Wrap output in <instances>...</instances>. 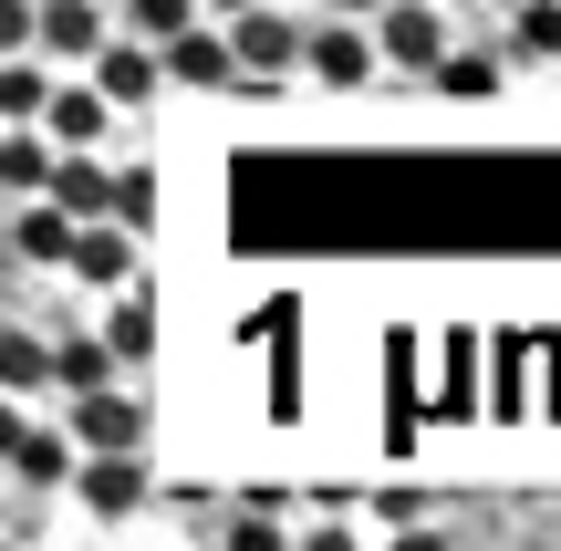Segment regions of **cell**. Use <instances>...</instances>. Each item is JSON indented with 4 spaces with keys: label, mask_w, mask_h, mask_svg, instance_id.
Segmentation results:
<instances>
[{
    "label": "cell",
    "mask_w": 561,
    "mask_h": 551,
    "mask_svg": "<svg viewBox=\"0 0 561 551\" xmlns=\"http://www.w3.org/2000/svg\"><path fill=\"white\" fill-rule=\"evenodd\" d=\"M62 427H73V448H146V395L104 375V386L73 395V416H62Z\"/></svg>",
    "instance_id": "52a82bcc"
},
{
    "label": "cell",
    "mask_w": 561,
    "mask_h": 551,
    "mask_svg": "<svg viewBox=\"0 0 561 551\" xmlns=\"http://www.w3.org/2000/svg\"><path fill=\"white\" fill-rule=\"evenodd\" d=\"M198 11H208V21H229V11H250V0H198Z\"/></svg>",
    "instance_id": "d4e9b609"
},
{
    "label": "cell",
    "mask_w": 561,
    "mask_h": 551,
    "mask_svg": "<svg viewBox=\"0 0 561 551\" xmlns=\"http://www.w3.org/2000/svg\"><path fill=\"white\" fill-rule=\"evenodd\" d=\"M73 458H83L73 427H42V416H32V427H21V448H11V479L42 500V490H62V479H73Z\"/></svg>",
    "instance_id": "7c38bea8"
},
{
    "label": "cell",
    "mask_w": 561,
    "mask_h": 551,
    "mask_svg": "<svg viewBox=\"0 0 561 551\" xmlns=\"http://www.w3.org/2000/svg\"><path fill=\"white\" fill-rule=\"evenodd\" d=\"M0 240H11V261H21V271H62V250H73V208L32 187V198L0 208Z\"/></svg>",
    "instance_id": "ba28073f"
},
{
    "label": "cell",
    "mask_w": 561,
    "mask_h": 551,
    "mask_svg": "<svg viewBox=\"0 0 561 551\" xmlns=\"http://www.w3.org/2000/svg\"><path fill=\"white\" fill-rule=\"evenodd\" d=\"M322 11H354V21H375V11H385V0H322Z\"/></svg>",
    "instance_id": "cb8c5ba5"
},
{
    "label": "cell",
    "mask_w": 561,
    "mask_h": 551,
    "mask_svg": "<svg viewBox=\"0 0 561 551\" xmlns=\"http://www.w3.org/2000/svg\"><path fill=\"white\" fill-rule=\"evenodd\" d=\"M229 541H240V551H280V520L250 510V520H229Z\"/></svg>",
    "instance_id": "7402d4cb"
},
{
    "label": "cell",
    "mask_w": 561,
    "mask_h": 551,
    "mask_svg": "<svg viewBox=\"0 0 561 551\" xmlns=\"http://www.w3.org/2000/svg\"><path fill=\"white\" fill-rule=\"evenodd\" d=\"M0 53H32V0H0Z\"/></svg>",
    "instance_id": "44dd1931"
},
{
    "label": "cell",
    "mask_w": 561,
    "mask_h": 551,
    "mask_svg": "<svg viewBox=\"0 0 561 551\" xmlns=\"http://www.w3.org/2000/svg\"><path fill=\"white\" fill-rule=\"evenodd\" d=\"M62 271H73L83 291H125V282H146V240H136V229H115V219H73Z\"/></svg>",
    "instance_id": "5b68a950"
},
{
    "label": "cell",
    "mask_w": 561,
    "mask_h": 551,
    "mask_svg": "<svg viewBox=\"0 0 561 551\" xmlns=\"http://www.w3.org/2000/svg\"><path fill=\"white\" fill-rule=\"evenodd\" d=\"M426 83H437L447 104H489V94L510 83V53H458V42H447V53L426 62Z\"/></svg>",
    "instance_id": "5bb4252c"
},
{
    "label": "cell",
    "mask_w": 561,
    "mask_h": 551,
    "mask_svg": "<svg viewBox=\"0 0 561 551\" xmlns=\"http://www.w3.org/2000/svg\"><path fill=\"white\" fill-rule=\"evenodd\" d=\"M219 32H229V62H240V94H280V83H291L301 21L280 11V0H250V11H229Z\"/></svg>",
    "instance_id": "6da1fadb"
},
{
    "label": "cell",
    "mask_w": 561,
    "mask_h": 551,
    "mask_svg": "<svg viewBox=\"0 0 561 551\" xmlns=\"http://www.w3.org/2000/svg\"><path fill=\"white\" fill-rule=\"evenodd\" d=\"M157 73L178 83V94H229V83H240V62H229V32L198 11V21H178V32L157 42Z\"/></svg>",
    "instance_id": "277c9868"
},
{
    "label": "cell",
    "mask_w": 561,
    "mask_h": 551,
    "mask_svg": "<svg viewBox=\"0 0 561 551\" xmlns=\"http://www.w3.org/2000/svg\"><path fill=\"white\" fill-rule=\"evenodd\" d=\"M21 427H32V406H21V395H0V469H11V448H21Z\"/></svg>",
    "instance_id": "603a6c76"
},
{
    "label": "cell",
    "mask_w": 561,
    "mask_h": 551,
    "mask_svg": "<svg viewBox=\"0 0 561 551\" xmlns=\"http://www.w3.org/2000/svg\"><path fill=\"white\" fill-rule=\"evenodd\" d=\"M0 208H11V198H0Z\"/></svg>",
    "instance_id": "4316f807"
},
{
    "label": "cell",
    "mask_w": 561,
    "mask_h": 551,
    "mask_svg": "<svg viewBox=\"0 0 561 551\" xmlns=\"http://www.w3.org/2000/svg\"><path fill=\"white\" fill-rule=\"evenodd\" d=\"M178 21H198V0H125V32L136 42H167Z\"/></svg>",
    "instance_id": "ffe728a7"
},
{
    "label": "cell",
    "mask_w": 561,
    "mask_h": 551,
    "mask_svg": "<svg viewBox=\"0 0 561 551\" xmlns=\"http://www.w3.org/2000/svg\"><path fill=\"white\" fill-rule=\"evenodd\" d=\"M104 32H115L104 0H32V53H42V62H83Z\"/></svg>",
    "instance_id": "9c48e42d"
},
{
    "label": "cell",
    "mask_w": 561,
    "mask_h": 551,
    "mask_svg": "<svg viewBox=\"0 0 561 551\" xmlns=\"http://www.w3.org/2000/svg\"><path fill=\"white\" fill-rule=\"evenodd\" d=\"M291 73H312V83H333V94H354V83H375L385 62H375V32H364L354 11H322V32H301V62Z\"/></svg>",
    "instance_id": "3957f363"
},
{
    "label": "cell",
    "mask_w": 561,
    "mask_h": 551,
    "mask_svg": "<svg viewBox=\"0 0 561 551\" xmlns=\"http://www.w3.org/2000/svg\"><path fill=\"white\" fill-rule=\"evenodd\" d=\"M510 62H561V0H510Z\"/></svg>",
    "instance_id": "e0dca14e"
},
{
    "label": "cell",
    "mask_w": 561,
    "mask_h": 551,
    "mask_svg": "<svg viewBox=\"0 0 561 551\" xmlns=\"http://www.w3.org/2000/svg\"><path fill=\"white\" fill-rule=\"evenodd\" d=\"M42 94H53V62L42 53H0V125H32Z\"/></svg>",
    "instance_id": "d6986e66"
},
{
    "label": "cell",
    "mask_w": 561,
    "mask_h": 551,
    "mask_svg": "<svg viewBox=\"0 0 561 551\" xmlns=\"http://www.w3.org/2000/svg\"><path fill=\"white\" fill-rule=\"evenodd\" d=\"M104 375H125L115 354H104V333H53V395H83V386H104Z\"/></svg>",
    "instance_id": "2e32d148"
},
{
    "label": "cell",
    "mask_w": 561,
    "mask_h": 551,
    "mask_svg": "<svg viewBox=\"0 0 561 551\" xmlns=\"http://www.w3.org/2000/svg\"><path fill=\"white\" fill-rule=\"evenodd\" d=\"M104 354H115V365H157V291L146 282H125V291H104Z\"/></svg>",
    "instance_id": "8fae6325"
},
{
    "label": "cell",
    "mask_w": 561,
    "mask_h": 551,
    "mask_svg": "<svg viewBox=\"0 0 561 551\" xmlns=\"http://www.w3.org/2000/svg\"><path fill=\"white\" fill-rule=\"evenodd\" d=\"M364 32H375V62H396V73H426V62L447 53V11L437 0H385Z\"/></svg>",
    "instance_id": "8992f818"
},
{
    "label": "cell",
    "mask_w": 561,
    "mask_h": 551,
    "mask_svg": "<svg viewBox=\"0 0 561 551\" xmlns=\"http://www.w3.org/2000/svg\"><path fill=\"white\" fill-rule=\"evenodd\" d=\"M104 219L136 229V240L157 229V167H146V157H125V167H115V187H104Z\"/></svg>",
    "instance_id": "ac0fdd59"
},
{
    "label": "cell",
    "mask_w": 561,
    "mask_h": 551,
    "mask_svg": "<svg viewBox=\"0 0 561 551\" xmlns=\"http://www.w3.org/2000/svg\"><path fill=\"white\" fill-rule=\"evenodd\" d=\"M32 125H42L53 146H115V104H104L94 83H62V73H53V94H42Z\"/></svg>",
    "instance_id": "30bf717a"
},
{
    "label": "cell",
    "mask_w": 561,
    "mask_h": 551,
    "mask_svg": "<svg viewBox=\"0 0 561 551\" xmlns=\"http://www.w3.org/2000/svg\"><path fill=\"white\" fill-rule=\"evenodd\" d=\"M0 282H21V261H11V240H0Z\"/></svg>",
    "instance_id": "484cf974"
},
{
    "label": "cell",
    "mask_w": 561,
    "mask_h": 551,
    "mask_svg": "<svg viewBox=\"0 0 561 551\" xmlns=\"http://www.w3.org/2000/svg\"><path fill=\"white\" fill-rule=\"evenodd\" d=\"M62 490H73V500H83V510H94V520H136L157 479H146V448H83Z\"/></svg>",
    "instance_id": "7a4b0ae2"
},
{
    "label": "cell",
    "mask_w": 561,
    "mask_h": 551,
    "mask_svg": "<svg viewBox=\"0 0 561 551\" xmlns=\"http://www.w3.org/2000/svg\"><path fill=\"white\" fill-rule=\"evenodd\" d=\"M53 177V136L42 125H0V198H32Z\"/></svg>",
    "instance_id": "9a60e30c"
},
{
    "label": "cell",
    "mask_w": 561,
    "mask_h": 551,
    "mask_svg": "<svg viewBox=\"0 0 561 551\" xmlns=\"http://www.w3.org/2000/svg\"><path fill=\"white\" fill-rule=\"evenodd\" d=\"M0 395H53V333H32V323H0Z\"/></svg>",
    "instance_id": "4fadbf2b"
}]
</instances>
